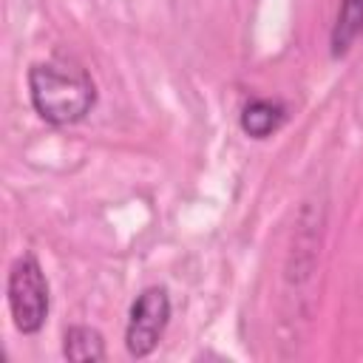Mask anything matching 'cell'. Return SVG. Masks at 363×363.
Wrapping results in <instances>:
<instances>
[{
	"label": "cell",
	"mask_w": 363,
	"mask_h": 363,
	"mask_svg": "<svg viewBox=\"0 0 363 363\" xmlns=\"http://www.w3.org/2000/svg\"><path fill=\"white\" fill-rule=\"evenodd\" d=\"M28 88L37 113L54 125L79 122L96 99L94 79L82 65L71 60H48L31 65Z\"/></svg>",
	"instance_id": "cell-1"
},
{
	"label": "cell",
	"mask_w": 363,
	"mask_h": 363,
	"mask_svg": "<svg viewBox=\"0 0 363 363\" xmlns=\"http://www.w3.org/2000/svg\"><path fill=\"white\" fill-rule=\"evenodd\" d=\"M9 309L14 326L26 335L37 332L48 315V284L34 255H23L9 272Z\"/></svg>",
	"instance_id": "cell-2"
},
{
	"label": "cell",
	"mask_w": 363,
	"mask_h": 363,
	"mask_svg": "<svg viewBox=\"0 0 363 363\" xmlns=\"http://www.w3.org/2000/svg\"><path fill=\"white\" fill-rule=\"evenodd\" d=\"M170 318V298L162 286H150L145 289L133 306H130V318H128V332H125V346L133 357H145L156 349L164 326Z\"/></svg>",
	"instance_id": "cell-3"
},
{
	"label": "cell",
	"mask_w": 363,
	"mask_h": 363,
	"mask_svg": "<svg viewBox=\"0 0 363 363\" xmlns=\"http://www.w3.org/2000/svg\"><path fill=\"white\" fill-rule=\"evenodd\" d=\"M284 108L278 102H269V99H250L241 111V128L244 133L255 136V139H264L269 136L281 122H284Z\"/></svg>",
	"instance_id": "cell-4"
},
{
	"label": "cell",
	"mask_w": 363,
	"mask_h": 363,
	"mask_svg": "<svg viewBox=\"0 0 363 363\" xmlns=\"http://www.w3.org/2000/svg\"><path fill=\"white\" fill-rule=\"evenodd\" d=\"M363 31V0H340L337 20L332 28V54L340 57Z\"/></svg>",
	"instance_id": "cell-5"
},
{
	"label": "cell",
	"mask_w": 363,
	"mask_h": 363,
	"mask_svg": "<svg viewBox=\"0 0 363 363\" xmlns=\"http://www.w3.org/2000/svg\"><path fill=\"white\" fill-rule=\"evenodd\" d=\"M62 352L68 360H77V363H88V360H105V343H102V335L91 326H71L65 332V343H62Z\"/></svg>",
	"instance_id": "cell-6"
}]
</instances>
